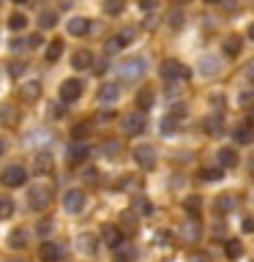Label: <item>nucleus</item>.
Segmentation results:
<instances>
[{
    "label": "nucleus",
    "mask_w": 254,
    "mask_h": 262,
    "mask_svg": "<svg viewBox=\"0 0 254 262\" xmlns=\"http://www.w3.org/2000/svg\"><path fill=\"white\" fill-rule=\"evenodd\" d=\"M156 3H159V0H139V8H142V11H151V8H156Z\"/></svg>",
    "instance_id": "nucleus-47"
},
{
    "label": "nucleus",
    "mask_w": 254,
    "mask_h": 262,
    "mask_svg": "<svg viewBox=\"0 0 254 262\" xmlns=\"http://www.w3.org/2000/svg\"><path fill=\"white\" fill-rule=\"evenodd\" d=\"M232 137H235V142H238V145H249L251 139H254V131H251L249 123H241V126H235Z\"/></svg>",
    "instance_id": "nucleus-20"
},
{
    "label": "nucleus",
    "mask_w": 254,
    "mask_h": 262,
    "mask_svg": "<svg viewBox=\"0 0 254 262\" xmlns=\"http://www.w3.org/2000/svg\"><path fill=\"white\" fill-rule=\"evenodd\" d=\"M96 237L90 235V232H85V235H79V251H85V254H93L96 251Z\"/></svg>",
    "instance_id": "nucleus-31"
},
{
    "label": "nucleus",
    "mask_w": 254,
    "mask_h": 262,
    "mask_svg": "<svg viewBox=\"0 0 254 262\" xmlns=\"http://www.w3.org/2000/svg\"><path fill=\"white\" fill-rule=\"evenodd\" d=\"M11 3H28V0H11Z\"/></svg>",
    "instance_id": "nucleus-56"
},
{
    "label": "nucleus",
    "mask_w": 254,
    "mask_h": 262,
    "mask_svg": "<svg viewBox=\"0 0 254 262\" xmlns=\"http://www.w3.org/2000/svg\"><path fill=\"white\" fill-rule=\"evenodd\" d=\"M180 25H183V14H180V11H172V14H170V28H180Z\"/></svg>",
    "instance_id": "nucleus-42"
},
{
    "label": "nucleus",
    "mask_w": 254,
    "mask_h": 262,
    "mask_svg": "<svg viewBox=\"0 0 254 262\" xmlns=\"http://www.w3.org/2000/svg\"><path fill=\"white\" fill-rule=\"evenodd\" d=\"M123 44H120V38L118 36H112L110 41H107V55H115V52H120Z\"/></svg>",
    "instance_id": "nucleus-40"
},
{
    "label": "nucleus",
    "mask_w": 254,
    "mask_h": 262,
    "mask_svg": "<svg viewBox=\"0 0 254 262\" xmlns=\"http://www.w3.org/2000/svg\"><path fill=\"white\" fill-rule=\"evenodd\" d=\"M22 71H25V63H8V74L11 77H19Z\"/></svg>",
    "instance_id": "nucleus-45"
},
{
    "label": "nucleus",
    "mask_w": 254,
    "mask_h": 262,
    "mask_svg": "<svg viewBox=\"0 0 254 262\" xmlns=\"http://www.w3.org/2000/svg\"><path fill=\"white\" fill-rule=\"evenodd\" d=\"M200 235H202V229H200V224H197V219H186L183 224L178 227V237L183 243H197Z\"/></svg>",
    "instance_id": "nucleus-5"
},
{
    "label": "nucleus",
    "mask_w": 254,
    "mask_h": 262,
    "mask_svg": "<svg viewBox=\"0 0 254 262\" xmlns=\"http://www.w3.org/2000/svg\"><path fill=\"white\" fill-rule=\"evenodd\" d=\"M200 66H202V69H200V74H205V77H213V74H216V71H219V69H216V66H219V63H216V60H213V57H208V60H202Z\"/></svg>",
    "instance_id": "nucleus-38"
},
{
    "label": "nucleus",
    "mask_w": 254,
    "mask_h": 262,
    "mask_svg": "<svg viewBox=\"0 0 254 262\" xmlns=\"http://www.w3.org/2000/svg\"><path fill=\"white\" fill-rule=\"evenodd\" d=\"M178 118H172V115H164V118H161V123H159V128H161V134L164 137H172V134H175V131H178Z\"/></svg>",
    "instance_id": "nucleus-26"
},
{
    "label": "nucleus",
    "mask_w": 254,
    "mask_h": 262,
    "mask_svg": "<svg viewBox=\"0 0 254 262\" xmlns=\"http://www.w3.org/2000/svg\"><path fill=\"white\" fill-rule=\"evenodd\" d=\"M71 66H74L77 71L90 69V66H93V55H90V49H77V52L71 55Z\"/></svg>",
    "instance_id": "nucleus-13"
},
{
    "label": "nucleus",
    "mask_w": 254,
    "mask_h": 262,
    "mask_svg": "<svg viewBox=\"0 0 254 262\" xmlns=\"http://www.w3.org/2000/svg\"><path fill=\"white\" fill-rule=\"evenodd\" d=\"M55 167V161H52V153H38L36 156V164H33V169H36V175H49Z\"/></svg>",
    "instance_id": "nucleus-14"
},
{
    "label": "nucleus",
    "mask_w": 254,
    "mask_h": 262,
    "mask_svg": "<svg viewBox=\"0 0 254 262\" xmlns=\"http://www.w3.org/2000/svg\"><path fill=\"white\" fill-rule=\"evenodd\" d=\"M71 134H74V139H85L88 137V126H85V123H79V126H74Z\"/></svg>",
    "instance_id": "nucleus-43"
},
{
    "label": "nucleus",
    "mask_w": 254,
    "mask_h": 262,
    "mask_svg": "<svg viewBox=\"0 0 254 262\" xmlns=\"http://www.w3.org/2000/svg\"><path fill=\"white\" fill-rule=\"evenodd\" d=\"M101 237H104V243L110 246V249H120L123 241H126V235H123L120 227H115V224H107L101 229Z\"/></svg>",
    "instance_id": "nucleus-9"
},
{
    "label": "nucleus",
    "mask_w": 254,
    "mask_h": 262,
    "mask_svg": "<svg viewBox=\"0 0 254 262\" xmlns=\"http://www.w3.org/2000/svg\"><path fill=\"white\" fill-rule=\"evenodd\" d=\"M3 150H6V142H3V139H0V156H3Z\"/></svg>",
    "instance_id": "nucleus-54"
},
{
    "label": "nucleus",
    "mask_w": 254,
    "mask_h": 262,
    "mask_svg": "<svg viewBox=\"0 0 254 262\" xmlns=\"http://www.w3.org/2000/svg\"><path fill=\"white\" fill-rule=\"evenodd\" d=\"M60 246L52 243V241H47V243H41V251H38V257L41 262H60Z\"/></svg>",
    "instance_id": "nucleus-12"
},
{
    "label": "nucleus",
    "mask_w": 254,
    "mask_h": 262,
    "mask_svg": "<svg viewBox=\"0 0 254 262\" xmlns=\"http://www.w3.org/2000/svg\"><path fill=\"white\" fill-rule=\"evenodd\" d=\"M101 150H104V156H115L120 150V142H115V139H110V142H104L101 145Z\"/></svg>",
    "instance_id": "nucleus-41"
},
{
    "label": "nucleus",
    "mask_w": 254,
    "mask_h": 262,
    "mask_svg": "<svg viewBox=\"0 0 254 262\" xmlns=\"http://www.w3.org/2000/svg\"><path fill=\"white\" fill-rule=\"evenodd\" d=\"M202 126H205V131H208V134H213V137L224 134V118H221V115H208Z\"/></svg>",
    "instance_id": "nucleus-15"
},
{
    "label": "nucleus",
    "mask_w": 254,
    "mask_h": 262,
    "mask_svg": "<svg viewBox=\"0 0 254 262\" xmlns=\"http://www.w3.org/2000/svg\"><path fill=\"white\" fill-rule=\"evenodd\" d=\"M153 243H156V246H170V243H172V232H167V229H159V232L153 235Z\"/></svg>",
    "instance_id": "nucleus-39"
},
{
    "label": "nucleus",
    "mask_w": 254,
    "mask_h": 262,
    "mask_svg": "<svg viewBox=\"0 0 254 262\" xmlns=\"http://www.w3.org/2000/svg\"><path fill=\"white\" fill-rule=\"evenodd\" d=\"M123 11V0H104V14L118 16Z\"/></svg>",
    "instance_id": "nucleus-37"
},
{
    "label": "nucleus",
    "mask_w": 254,
    "mask_h": 262,
    "mask_svg": "<svg viewBox=\"0 0 254 262\" xmlns=\"http://www.w3.org/2000/svg\"><path fill=\"white\" fill-rule=\"evenodd\" d=\"M25 246H28L25 229H11V232H8V249H25Z\"/></svg>",
    "instance_id": "nucleus-23"
},
{
    "label": "nucleus",
    "mask_w": 254,
    "mask_h": 262,
    "mask_svg": "<svg viewBox=\"0 0 254 262\" xmlns=\"http://www.w3.org/2000/svg\"><path fill=\"white\" fill-rule=\"evenodd\" d=\"M63 208L69 213H79L82 208H85V194L79 191V188H71V191H66L63 196Z\"/></svg>",
    "instance_id": "nucleus-8"
},
{
    "label": "nucleus",
    "mask_w": 254,
    "mask_h": 262,
    "mask_svg": "<svg viewBox=\"0 0 254 262\" xmlns=\"http://www.w3.org/2000/svg\"><path fill=\"white\" fill-rule=\"evenodd\" d=\"M28 47H33V49L41 47V36H30V38H28Z\"/></svg>",
    "instance_id": "nucleus-51"
},
{
    "label": "nucleus",
    "mask_w": 254,
    "mask_h": 262,
    "mask_svg": "<svg viewBox=\"0 0 254 262\" xmlns=\"http://www.w3.org/2000/svg\"><path fill=\"white\" fill-rule=\"evenodd\" d=\"M11 216H14V200L0 194V219H11Z\"/></svg>",
    "instance_id": "nucleus-29"
},
{
    "label": "nucleus",
    "mask_w": 254,
    "mask_h": 262,
    "mask_svg": "<svg viewBox=\"0 0 254 262\" xmlns=\"http://www.w3.org/2000/svg\"><path fill=\"white\" fill-rule=\"evenodd\" d=\"M153 101H156V96H153V90H151V88H142V90L137 93V106H139L142 112H145V110H151Z\"/></svg>",
    "instance_id": "nucleus-24"
},
{
    "label": "nucleus",
    "mask_w": 254,
    "mask_h": 262,
    "mask_svg": "<svg viewBox=\"0 0 254 262\" xmlns=\"http://www.w3.org/2000/svg\"><path fill=\"white\" fill-rule=\"evenodd\" d=\"M85 180H88V183H96V180H98V172H96V169H85Z\"/></svg>",
    "instance_id": "nucleus-49"
},
{
    "label": "nucleus",
    "mask_w": 254,
    "mask_h": 262,
    "mask_svg": "<svg viewBox=\"0 0 254 262\" xmlns=\"http://www.w3.org/2000/svg\"><path fill=\"white\" fill-rule=\"evenodd\" d=\"M28 202H30L33 210H44L47 205H49V188H44V186H33Z\"/></svg>",
    "instance_id": "nucleus-10"
},
{
    "label": "nucleus",
    "mask_w": 254,
    "mask_h": 262,
    "mask_svg": "<svg viewBox=\"0 0 254 262\" xmlns=\"http://www.w3.org/2000/svg\"><path fill=\"white\" fill-rule=\"evenodd\" d=\"M38 25H41V30L55 28V25H57V14H55V11H41V14H38Z\"/></svg>",
    "instance_id": "nucleus-30"
},
{
    "label": "nucleus",
    "mask_w": 254,
    "mask_h": 262,
    "mask_svg": "<svg viewBox=\"0 0 254 262\" xmlns=\"http://www.w3.org/2000/svg\"><path fill=\"white\" fill-rule=\"evenodd\" d=\"M249 38H251V41H254V22H251V25H249Z\"/></svg>",
    "instance_id": "nucleus-53"
},
{
    "label": "nucleus",
    "mask_w": 254,
    "mask_h": 262,
    "mask_svg": "<svg viewBox=\"0 0 254 262\" xmlns=\"http://www.w3.org/2000/svg\"><path fill=\"white\" fill-rule=\"evenodd\" d=\"M175 3H188V0H175Z\"/></svg>",
    "instance_id": "nucleus-57"
},
{
    "label": "nucleus",
    "mask_w": 254,
    "mask_h": 262,
    "mask_svg": "<svg viewBox=\"0 0 254 262\" xmlns=\"http://www.w3.org/2000/svg\"><path fill=\"white\" fill-rule=\"evenodd\" d=\"M8 262H19V259H8Z\"/></svg>",
    "instance_id": "nucleus-58"
},
{
    "label": "nucleus",
    "mask_w": 254,
    "mask_h": 262,
    "mask_svg": "<svg viewBox=\"0 0 254 262\" xmlns=\"http://www.w3.org/2000/svg\"><path fill=\"white\" fill-rule=\"evenodd\" d=\"M25 180H28V172H25V167H19V164H11V167H6L3 175H0V183L8 186V188L22 186Z\"/></svg>",
    "instance_id": "nucleus-2"
},
{
    "label": "nucleus",
    "mask_w": 254,
    "mask_h": 262,
    "mask_svg": "<svg viewBox=\"0 0 254 262\" xmlns=\"http://www.w3.org/2000/svg\"><path fill=\"white\" fill-rule=\"evenodd\" d=\"M241 229H243V232H254V219H243L241 221Z\"/></svg>",
    "instance_id": "nucleus-46"
},
{
    "label": "nucleus",
    "mask_w": 254,
    "mask_h": 262,
    "mask_svg": "<svg viewBox=\"0 0 254 262\" xmlns=\"http://www.w3.org/2000/svg\"><path fill=\"white\" fill-rule=\"evenodd\" d=\"M120 128H123V134H126V137L142 134V131H145V118H142V112H131V115H126V118L120 120Z\"/></svg>",
    "instance_id": "nucleus-4"
},
{
    "label": "nucleus",
    "mask_w": 254,
    "mask_h": 262,
    "mask_svg": "<svg viewBox=\"0 0 254 262\" xmlns=\"http://www.w3.org/2000/svg\"><path fill=\"white\" fill-rule=\"evenodd\" d=\"M115 118V112L110 110V112H98V123H107V120H112Z\"/></svg>",
    "instance_id": "nucleus-50"
},
{
    "label": "nucleus",
    "mask_w": 254,
    "mask_h": 262,
    "mask_svg": "<svg viewBox=\"0 0 254 262\" xmlns=\"http://www.w3.org/2000/svg\"><path fill=\"white\" fill-rule=\"evenodd\" d=\"M219 167L221 169L238 167V153L232 150V147H221V150H219Z\"/></svg>",
    "instance_id": "nucleus-19"
},
{
    "label": "nucleus",
    "mask_w": 254,
    "mask_h": 262,
    "mask_svg": "<svg viewBox=\"0 0 254 262\" xmlns=\"http://www.w3.org/2000/svg\"><path fill=\"white\" fill-rule=\"evenodd\" d=\"M118 38H120V44H123V47H126V44H129V41H131V38H134V30H131V28H126V30H120V33H118Z\"/></svg>",
    "instance_id": "nucleus-44"
},
{
    "label": "nucleus",
    "mask_w": 254,
    "mask_h": 262,
    "mask_svg": "<svg viewBox=\"0 0 254 262\" xmlns=\"http://www.w3.org/2000/svg\"><path fill=\"white\" fill-rule=\"evenodd\" d=\"M118 96H120V88L118 85H115V82H107V85H101V88H98V101H118Z\"/></svg>",
    "instance_id": "nucleus-17"
},
{
    "label": "nucleus",
    "mask_w": 254,
    "mask_h": 262,
    "mask_svg": "<svg viewBox=\"0 0 254 262\" xmlns=\"http://www.w3.org/2000/svg\"><path fill=\"white\" fill-rule=\"evenodd\" d=\"M159 74H161V79H188L192 77V71H188L183 63H178V60H164Z\"/></svg>",
    "instance_id": "nucleus-3"
},
{
    "label": "nucleus",
    "mask_w": 254,
    "mask_h": 262,
    "mask_svg": "<svg viewBox=\"0 0 254 262\" xmlns=\"http://www.w3.org/2000/svg\"><path fill=\"white\" fill-rule=\"evenodd\" d=\"M25 25H28V16H25V14L16 11V14L8 16V28H11V30H25Z\"/></svg>",
    "instance_id": "nucleus-36"
},
{
    "label": "nucleus",
    "mask_w": 254,
    "mask_h": 262,
    "mask_svg": "<svg viewBox=\"0 0 254 262\" xmlns=\"http://www.w3.org/2000/svg\"><path fill=\"white\" fill-rule=\"evenodd\" d=\"M120 232L131 237V235H137V219H134V213H123L120 216Z\"/></svg>",
    "instance_id": "nucleus-22"
},
{
    "label": "nucleus",
    "mask_w": 254,
    "mask_h": 262,
    "mask_svg": "<svg viewBox=\"0 0 254 262\" xmlns=\"http://www.w3.org/2000/svg\"><path fill=\"white\" fill-rule=\"evenodd\" d=\"M186 210H188V216H192V219H197V216H200V210H202V200H200V196H188V200H186Z\"/></svg>",
    "instance_id": "nucleus-35"
},
{
    "label": "nucleus",
    "mask_w": 254,
    "mask_h": 262,
    "mask_svg": "<svg viewBox=\"0 0 254 262\" xmlns=\"http://www.w3.org/2000/svg\"><path fill=\"white\" fill-rule=\"evenodd\" d=\"M205 3H221V0H205Z\"/></svg>",
    "instance_id": "nucleus-55"
},
{
    "label": "nucleus",
    "mask_w": 254,
    "mask_h": 262,
    "mask_svg": "<svg viewBox=\"0 0 254 262\" xmlns=\"http://www.w3.org/2000/svg\"><path fill=\"white\" fill-rule=\"evenodd\" d=\"M142 74H145V60H142V57H131V60L118 66V77L123 82H134V79L142 77Z\"/></svg>",
    "instance_id": "nucleus-1"
},
{
    "label": "nucleus",
    "mask_w": 254,
    "mask_h": 262,
    "mask_svg": "<svg viewBox=\"0 0 254 262\" xmlns=\"http://www.w3.org/2000/svg\"><path fill=\"white\" fill-rule=\"evenodd\" d=\"M131 210L134 213H142V216H147V213H153V205L145 200V196H134L131 200Z\"/></svg>",
    "instance_id": "nucleus-27"
},
{
    "label": "nucleus",
    "mask_w": 254,
    "mask_h": 262,
    "mask_svg": "<svg viewBox=\"0 0 254 262\" xmlns=\"http://www.w3.org/2000/svg\"><path fill=\"white\" fill-rule=\"evenodd\" d=\"M192 262H210V257H208V254H194Z\"/></svg>",
    "instance_id": "nucleus-52"
},
{
    "label": "nucleus",
    "mask_w": 254,
    "mask_h": 262,
    "mask_svg": "<svg viewBox=\"0 0 254 262\" xmlns=\"http://www.w3.org/2000/svg\"><path fill=\"white\" fill-rule=\"evenodd\" d=\"M235 205H238V200H235L232 194H221L219 200H216V210L221 213V216H227V213L235 210Z\"/></svg>",
    "instance_id": "nucleus-21"
},
{
    "label": "nucleus",
    "mask_w": 254,
    "mask_h": 262,
    "mask_svg": "<svg viewBox=\"0 0 254 262\" xmlns=\"http://www.w3.org/2000/svg\"><path fill=\"white\" fill-rule=\"evenodd\" d=\"M90 30V19H85V16H74V19H69V33L71 36H88Z\"/></svg>",
    "instance_id": "nucleus-16"
},
{
    "label": "nucleus",
    "mask_w": 254,
    "mask_h": 262,
    "mask_svg": "<svg viewBox=\"0 0 254 262\" xmlns=\"http://www.w3.org/2000/svg\"><path fill=\"white\" fill-rule=\"evenodd\" d=\"M79 96H82V82H79V79H66L63 85H60V101H63V104L77 101Z\"/></svg>",
    "instance_id": "nucleus-6"
},
{
    "label": "nucleus",
    "mask_w": 254,
    "mask_h": 262,
    "mask_svg": "<svg viewBox=\"0 0 254 262\" xmlns=\"http://www.w3.org/2000/svg\"><path fill=\"white\" fill-rule=\"evenodd\" d=\"M19 96H22V101H38V96H41V82L36 79H30V82H22V88H19Z\"/></svg>",
    "instance_id": "nucleus-11"
},
{
    "label": "nucleus",
    "mask_w": 254,
    "mask_h": 262,
    "mask_svg": "<svg viewBox=\"0 0 254 262\" xmlns=\"http://www.w3.org/2000/svg\"><path fill=\"white\" fill-rule=\"evenodd\" d=\"M249 104H254V90H251V93H243V96H241V106H249Z\"/></svg>",
    "instance_id": "nucleus-48"
},
{
    "label": "nucleus",
    "mask_w": 254,
    "mask_h": 262,
    "mask_svg": "<svg viewBox=\"0 0 254 262\" xmlns=\"http://www.w3.org/2000/svg\"><path fill=\"white\" fill-rule=\"evenodd\" d=\"M241 49H243V44H241V38H238V36H229V38H224V52H227L229 57L241 55Z\"/></svg>",
    "instance_id": "nucleus-28"
},
{
    "label": "nucleus",
    "mask_w": 254,
    "mask_h": 262,
    "mask_svg": "<svg viewBox=\"0 0 254 262\" xmlns=\"http://www.w3.org/2000/svg\"><path fill=\"white\" fill-rule=\"evenodd\" d=\"M60 55H63V41H57V38H55V41H49V47H47V60H49V63H55Z\"/></svg>",
    "instance_id": "nucleus-32"
},
{
    "label": "nucleus",
    "mask_w": 254,
    "mask_h": 262,
    "mask_svg": "<svg viewBox=\"0 0 254 262\" xmlns=\"http://www.w3.org/2000/svg\"><path fill=\"white\" fill-rule=\"evenodd\" d=\"M224 254L229 259H241V254H243V246H241V241H227V246H224Z\"/></svg>",
    "instance_id": "nucleus-33"
},
{
    "label": "nucleus",
    "mask_w": 254,
    "mask_h": 262,
    "mask_svg": "<svg viewBox=\"0 0 254 262\" xmlns=\"http://www.w3.org/2000/svg\"><path fill=\"white\" fill-rule=\"evenodd\" d=\"M134 161L142 169H153L156 167V150L151 145H139V147H134Z\"/></svg>",
    "instance_id": "nucleus-7"
},
{
    "label": "nucleus",
    "mask_w": 254,
    "mask_h": 262,
    "mask_svg": "<svg viewBox=\"0 0 254 262\" xmlns=\"http://www.w3.org/2000/svg\"><path fill=\"white\" fill-rule=\"evenodd\" d=\"M85 159H88V145H82V142L71 145V150H69V161H71V164H82Z\"/></svg>",
    "instance_id": "nucleus-25"
},
{
    "label": "nucleus",
    "mask_w": 254,
    "mask_h": 262,
    "mask_svg": "<svg viewBox=\"0 0 254 262\" xmlns=\"http://www.w3.org/2000/svg\"><path fill=\"white\" fill-rule=\"evenodd\" d=\"M16 120H19V110H16L14 104L0 106V123H3V126H16Z\"/></svg>",
    "instance_id": "nucleus-18"
},
{
    "label": "nucleus",
    "mask_w": 254,
    "mask_h": 262,
    "mask_svg": "<svg viewBox=\"0 0 254 262\" xmlns=\"http://www.w3.org/2000/svg\"><path fill=\"white\" fill-rule=\"evenodd\" d=\"M251 262H254V259H251Z\"/></svg>",
    "instance_id": "nucleus-59"
},
{
    "label": "nucleus",
    "mask_w": 254,
    "mask_h": 262,
    "mask_svg": "<svg viewBox=\"0 0 254 262\" xmlns=\"http://www.w3.org/2000/svg\"><path fill=\"white\" fill-rule=\"evenodd\" d=\"M200 178H202V180H208V183H216V180H221V178H224V169H221V167L202 169V172H200Z\"/></svg>",
    "instance_id": "nucleus-34"
}]
</instances>
